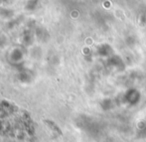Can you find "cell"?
<instances>
[{
    "label": "cell",
    "mask_w": 146,
    "mask_h": 142,
    "mask_svg": "<svg viewBox=\"0 0 146 142\" xmlns=\"http://www.w3.org/2000/svg\"><path fill=\"white\" fill-rule=\"evenodd\" d=\"M45 123H46L47 125H48L49 127H50L51 129H52L53 131H55V132H57L59 135H62V131L60 130V128L58 126H57L56 124H55L53 121H51V120H45Z\"/></svg>",
    "instance_id": "6da1fadb"
}]
</instances>
